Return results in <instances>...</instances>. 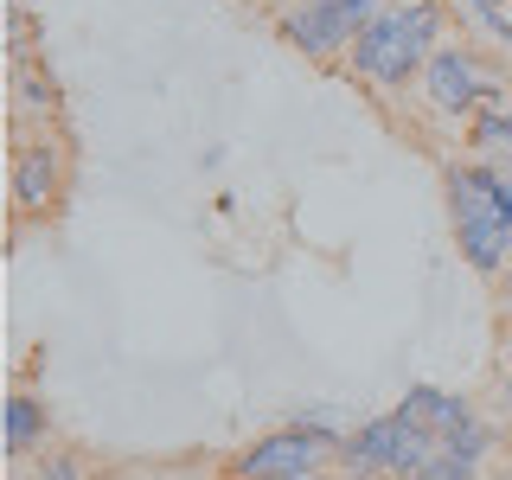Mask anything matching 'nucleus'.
<instances>
[{
    "label": "nucleus",
    "instance_id": "obj_3",
    "mask_svg": "<svg viewBox=\"0 0 512 480\" xmlns=\"http://www.w3.org/2000/svg\"><path fill=\"white\" fill-rule=\"evenodd\" d=\"M327 461H340V436H333L327 423H288V429L256 436L244 455H237V474H250V480H308V474H327Z\"/></svg>",
    "mask_w": 512,
    "mask_h": 480
},
{
    "label": "nucleus",
    "instance_id": "obj_1",
    "mask_svg": "<svg viewBox=\"0 0 512 480\" xmlns=\"http://www.w3.org/2000/svg\"><path fill=\"white\" fill-rule=\"evenodd\" d=\"M448 218H455V244L480 276H500L512 256V199L493 186V173L468 160L448 167Z\"/></svg>",
    "mask_w": 512,
    "mask_h": 480
},
{
    "label": "nucleus",
    "instance_id": "obj_20",
    "mask_svg": "<svg viewBox=\"0 0 512 480\" xmlns=\"http://www.w3.org/2000/svg\"><path fill=\"white\" fill-rule=\"evenodd\" d=\"M506 301H512V288H506Z\"/></svg>",
    "mask_w": 512,
    "mask_h": 480
},
{
    "label": "nucleus",
    "instance_id": "obj_9",
    "mask_svg": "<svg viewBox=\"0 0 512 480\" xmlns=\"http://www.w3.org/2000/svg\"><path fill=\"white\" fill-rule=\"evenodd\" d=\"M45 436H52V410L32 391H13L7 397V455H32V448H45Z\"/></svg>",
    "mask_w": 512,
    "mask_h": 480
},
{
    "label": "nucleus",
    "instance_id": "obj_2",
    "mask_svg": "<svg viewBox=\"0 0 512 480\" xmlns=\"http://www.w3.org/2000/svg\"><path fill=\"white\" fill-rule=\"evenodd\" d=\"M436 0H416V7H384L372 26L359 32V45H352V71L372 77V84H410V77H423V64L436 58L429 45H436Z\"/></svg>",
    "mask_w": 512,
    "mask_h": 480
},
{
    "label": "nucleus",
    "instance_id": "obj_15",
    "mask_svg": "<svg viewBox=\"0 0 512 480\" xmlns=\"http://www.w3.org/2000/svg\"><path fill=\"white\" fill-rule=\"evenodd\" d=\"M468 7L480 13V20H493V13H500V0H468Z\"/></svg>",
    "mask_w": 512,
    "mask_h": 480
},
{
    "label": "nucleus",
    "instance_id": "obj_7",
    "mask_svg": "<svg viewBox=\"0 0 512 480\" xmlns=\"http://www.w3.org/2000/svg\"><path fill=\"white\" fill-rule=\"evenodd\" d=\"M404 410H384L372 423H359L352 436H340V468L359 480H397V455H404Z\"/></svg>",
    "mask_w": 512,
    "mask_h": 480
},
{
    "label": "nucleus",
    "instance_id": "obj_12",
    "mask_svg": "<svg viewBox=\"0 0 512 480\" xmlns=\"http://www.w3.org/2000/svg\"><path fill=\"white\" fill-rule=\"evenodd\" d=\"M474 474H480L474 461H468V455H455V448L442 442V448H436V455H429V461H423V468H416L410 480H474Z\"/></svg>",
    "mask_w": 512,
    "mask_h": 480
},
{
    "label": "nucleus",
    "instance_id": "obj_4",
    "mask_svg": "<svg viewBox=\"0 0 512 480\" xmlns=\"http://www.w3.org/2000/svg\"><path fill=\"white\" fill-rule=\"evenodd\" d=\"M384 13V0H301L295 13H282V39L308 58H340L359 45V32Z\"/></svg>",
    "mask_w": 512,
    "mask_h": 480
},
{
    "label": "nucleus",
    "instance_id": "obj_13",
    "mask_svg": "<svg viewBox=\"0 0 512 480\" xmlns=\"http://www.w3.org/2000/svg\"><path fill=\"white\" fill-rule=\"evenodd\" d=\"M32 480H90V468H84V455H71V448H52Z\"/></svg>",
    "mask_w": 512,
    "mask_h": 480
},
{
    "label": "nucleus",
    "instance_id": "obj_8",
    "mask_svg": "<svg viewBox=\"0 0 512 480\" xmlns=\"http://www.w3.org/2000/svg\"><path fill=\"white\" fill-rule=\"evenodd\" d=\"M410 416V423H423V429H436V436H461V429L474 423V410H468V397H455V391H436V384H410L404 391V404H397Z\"/></svg>",
    "mask_w": 512,
    "mask_h": 480
},
{
    "label": "nucleus",
    "instance_id": "obj_17",
    "mask_svg": "<svg viewBox=\"0 0 512 480\" xmlns=\"http://www.w3.org/2000/svg\"><path fill=\"white\" fill-rule=\"evenodd\" d=\"M224 480H250V474H237V468H231V474H224Z\"/></svg>",
    "mask_w": 512,
    "mask_h": 480
},
{
    "label": "nucleus",
    "instance_id": "obj_16",
    "mask_svg": "<svg viewBox=\"0 0 512 480\" xmlns=\"http://www.w3.org/2000/svg\"><path fill=\"white\" fill-rule=\"evenodd\" d=\"M500 397H506V410H512V359H506V372H500Z\"/></svg>",
    "mask_w": 512,
    "mask_h": 480
},
{
    "label": "nucleus",
    "instance_id": "obj_11",
    "mask_svg": "<svg viewBox=\"0 0 512 480\" xmlns=\"http://www.w3.org/2000/svg\"><path fill=\"white\" fill-rule=\"evenodd\" d=\"M13 64H20V103H26V109H45V116H52V109H58V84H52V77H45L32 58H13Z\"/></svg>",
    "mask_w": 512,
    "mask_h": 480
},
{
    "label": "nucleus",
    "instance_id": "obj_10",
    "mask_svg": "<svg viewBox=\"0 0 512 480\" xmlns=\"http://www.w3.org/2000/svg\"><path fill=\"white\" fill-rule=\"evenodd\" d=\"M474 148L493 160H512V109H480L474 116Z\"/></svg>",
    "mask_w": 512,
    "mask_h": 480
},
{
    "label": "nucleus",
    "instance_id": "obj_5",
    "mask_svg": "<svg viewBox=\"0 0 512 480\" xmlns=\"http://www.w3.org/2000/svg\"><path fill=\"white\" fill-rule=\"evenodd\" d=\"M423 90H429V103H436L442 116H480V103L493 96V77L480 71L474 52L442 45V52L423 64Z\"/></svg>",
    "mask_w": 512,
    "mask_h": 480
},
{
    "label": "nucleus",
    "instance_id": "obj_18",
    "mask_svg": "<svg viewBox=\"0 0 512 480\" xmlns=\"http://www.w3.org/2000/svg\"><path fill=\"white\" fill-rule=\"evenodd\" d=\"M308 480H333V474H308Z\"/></svg>",
    "mask_w": 512,
    "mask_h": 480
},
{
    "label": "nucleus",
    "instance_id": "obj_14",
    "mask_svg": "<svg viewBox=\"0 0 512 480\" xmlns=\"http://www.w3.org/2000/svg\"><path fill=\"white\" fill-rule=\"evenodd\" d=\"M487 173H493V186H500L506 199H512V160H487Z\"/></svg>",
    "mask_w": 512,
    "mask_h": 480
},
{
    "label": "nucleus",
    "instance_id": "obj_6",
    "mask_svg": "<svg viewBox=\"0 0 512 480\" xmlns=\"http://www.w3.org/2000/svg\"><path fill=\"white\" fill-rule=\"evenodd\" d=\"M64 180H71V160H64L58 141H26L20 160H13V205L26 218H52L64 199Z\"/></svg>",
    "mask_w": 512,
    "mask_h": 480
},
{
    "label": "nucleus",
    "instance_id": "obj_19",
    "mask_svg": "<svg viewBox=\"0 0 512 480\" xmlns=\"http://www.w3.org/2000/svg\"><path fill=\"white\" fill-rule=\"evenodd\" d=\"M500 480H512V468H500Z\"/></svg>",
    "mask_w": 512,
    "mask_h": 480
}]
</instances>
